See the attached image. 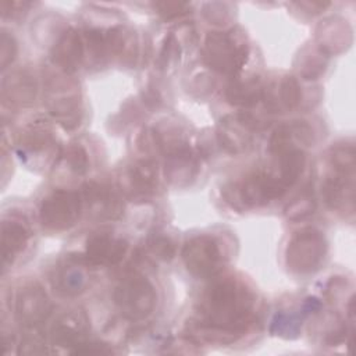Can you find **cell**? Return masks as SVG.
<instances>
[{"label":"cell","mask_w":356,"mask_h":356,"mask_svg":"<svg viewBox=\"0 0 356 356\" xmlns=\"http://www.w3.org/2000/svg\"><path fill=\"white\" fill-rule=\"evenodd\" d=\"M250 125L238 115L224 117L217 127V142L229 154H239L246 152L252 145Z\"/></svg>","instance_id":"4fadbf2b"},{"label":"cell","mask_w":356,"mask_h":356,"mask_svg":"<svg viewBox=\"0 0 356 356\" xmlns=\"http://www.w3.org/2000/svg\"><path fill=\"white\" fill-rule=\"evenodd\" d=\"M35 81L24 72L10 75L3 82V99L11 104H31L35 99Z\"/></svg>","instance_id":"2e32d148"},{"label":"cell","mask_w":356,"mask_h":356,"mask_svg":"<svg viewBox=\"0 0 356 356\" xmlns=\"http://www.w3.org/2000/svg\"><path fill=\"white\" fill-rule=\"evenodd\" d=\"M17 56V43L13 36H10L7 32H1L0 36V64L1 70H6L8 64L14 61Z\"/></svg>","instance_id":"f1b7e54d"},{"label":"cell","mask_w":356,"mask_h":356,"mask_svg":"<svg viewBox=\"0 0 356 356\" xmlns=\"http://www.w3.org/2000/svg\"><path fill=\"white\" fill-rule=\"evenodd\" d=\"M286 188L280 182L275 175L264 171L253 172L245 177L239 184H235L232 189H224V197L227 202L235 199L232 206L236 207V202L242 203L245 207L263 206L271 199L280 197Z\"/></svg>","instance_id":"5b68a950"},{"label":"cell","mask_w":356,"mask_h":356,"mask_svg":"<svg viewBox=\"0 0 356 356\" xmlns=\"http://www.w3.org/2000/svg\"><path fill=\"white\" fill-rule=\"evenodd\" d=\"M325 249V239L320 231L303 228L288 243L286 266L295 274H310L320 267Z\"/></svg>","instance_id":"277c9868"},{"label":"cell","mask_w":356,"mask_h":356,"mask_svg":"<svg viewBox=\"0 0 356 356\" xmlns=\"http://www.w3.org/2000/svg\"><path fill=\"white\" fill-rule=\"evenodd\" d=\"M331 164L335 172L352 175L355 171V147L353 145H337L331 149Z\"/></svg>","instance_id":"7402d4cb"},{"label":"cell","mask_w":356,"mask_h":356,"mask_svg":"<svg viewBox=\"0 0 356 356\" xmlns=\"http://www.w3.org/2000/svg\"><path fill=\"white\" fill-rule=\"evenodd\" d=\"M278 160H280V174L275 177L288 189L299 179L305 167L306 157L300 149H292L278 156Z\"/></svg>","instance_id":"d6986e66"},{"label":"cell","mask_w":356,"mask_h":356,"mask_svg":"<svg viewBox=\"0 0 356 356\" xmlns=\"http://www.w3.org/2000/svg\"><path fill=\"white\" fill-rule=\"evenodd\" d=\"M64 159H65V163L70 165V168L76 174L86 172L89 160H88L86 150L81 145H75V143L70 145L65 149Z\"/></svg>","instance_id":"4316f807"},{"label":"cell","mask_w":356,"mask_h":356,"mask_svg":"<svg viewBox=\"0 0 356 356\" xmlns=\"http://www.w3.org/2000/svg\"><path fill=\"white\" fill-rule=\"evenodd\" d=\"M203 60L216 72L228 76L236 75L249 56V46L242 33L231 29L210 32L203 43Z\"/></svg>","instance_id":"7a4b0ae2"},{"label":"cell","mask_w":356,"mask_h":356,"mask_svg":"<svg viewBox=\"0 0 356 356\" xmlns=\"http://www.w3.org/2000/svg\"><path fill=\"white\" fill-rule=\"evenodd\" d=\"M323 196L331 209H341L346 200L353 202V177L335 174L328 177L323 185Z\"/></svg>","instance_id":"e0dca14e"},{"label":"cell","mask_w":356,"mask_h":356,"mask_svg":"<svg viewBox=\"0 0 356 356\" xmlns=\"http://www.w3.org/2000/svg\"><path fill=\"white\" fill-rule=\"evenodd\" d=\"M81 197L88 210L99 218L117 220L124 213V202L121 196L107 185L88 182L82 186Z\"/></svg>","instance_id":"30bf717a"},{"label":"cell","mask_w":356,"mask_h":356,"mask_svg":"<svg viewBox=\"0 0 356 356\" xmlns=\"http://www.w3.org/2000/svg\"><path fill=\"white\" fill-rule=\"evenodd\" d=\"M157 186V167L152 160H140L129 165L120 177V188L132 202H146Z\"/></svg>","instance_id":"9c48e42d"},{"label":"cell","mask_w":356,"mask_h":356,"mask_svg":"<svg viewBox=\"0 0 356 356\" xmlns=\"http://www.w3.org/2000/svg\"><path fill=\"white\" fill-rule=\"evenodd\" d=\"M182 260L192 275L210 278L221 270L222 252L213 236L199 235L184 245Z\"/></svg>","instance_id":"52a82bcc"},{"label":"cell","mask_w":356,"mask_h":356,"mask_svg":"<svg viewBox=\"0 0 356 356\" xmlns=\"http://www.w3.org/2000/svg\"><path fill=\"white\" fill-rule=\"evenodd\" d=\"M29 239L28 228L17 220L1 224V266L6 268L25 249Z\"/></svg>","instance_id":"9a60e30c"},{"label":"cell","mask_w":356,"mask_h":356,"mask_svg":"<svg viewBox=\"0 0 356 356\" xmlns=\"http://www.w3.org/2000/svg\"><path fill=\"white\" fill-rule=\"evenodd\" d=\"M147 248L160 260H171L175 254V246L174 243L163 235H157L149 239Z\"/></svg>","instance_id":"83f0119b"},{"label":"cell","mask_w":356,"mask_h":356,"mask_svg":"<svg viewBox=\"0 0 356 356\" xmlns=\"http://www.w3.org/2000/svg\"><path fill=\"white\" fill-rule=\"evenodd\" d=\"M153 285L139 274H131L121 280L113 292V300L120 313L132 321L143 320L152 314L156 306Z\"/></svg>","instance_id":"3957f363"},{"label":"cell","mask_w":356,"mask_h":356,"mask_svg":"<svg viewBox=\"0 0 356 356\" xmlns=\"http://www.w3.org/2000/svg\"><path fill=\"white\" fill-rule=\"evenodd\" d=\"M113 349L103 342H86L83 341L81 345H78L72 353L75 355H108Z\"/></svg>","instance_id":"f546056e"},{"label":"cell","mask_w":356,"mask_h":356,"mask_svg":"<svg viewBox=\"0 0 356 356\" xmlns=\"http://www.w3.org/2000/svg\"><path fill=\"white\" fill-rule=\"evenodd\" d=\"M51 57L54 64L63 71H76L83 58V40L79 32L74 28L67 29L54 43Z\"/></svg>","instance_id":"5bb4252c"},{"label":"cell","mask_w":356,"mask_h":356,"mask_svg":"<svg viewBox=\"0 0 356 356\" xmlns=\"http://www.w3.org/2000/svg\"><path fill=\"white\" fill-rule=\"evenodd\" d=\"M316 209V202L309 191H303L298 197H295L292 202H289L284 210L285 217L298 221L302 220L310 214H313Z\"/></svg>","instance_id":"603a6c76"},{"label":"cell","mask_w":356,"mask_h":356,"mask_svg":"<svg viewBox=\"0 0 356 356\" xmlns=\"http://www.w3.org/2000/svg\"><path fill=\"white\" fill-rule=\"evenodd\" d=\"M293 132H292V127L291 125H281L278 127L271 138H270V143H268V152L278 157L292 149H298L292 145V139H293Z\"/></svg>","instance_id":"cb8c5ba5"},{"label":"cell","mask_w":356,"mask_h":356,"mask_svg":"<svg viewBox=\"0 0 356 356\" xmlns=\"http://www.w3.org/2000/svg\"><path fill=\"white\" fill-rule=\"evenodd\" d=\"M254 296L246 285L222 278L207 286L197 305L199 335L228 342L246 331L253 316Z\"/></svg>","instance_id":"6da1fadb"},{"label":"cell","mask_w":356,"mask_h":356,"mask_svg":"<svg viewBox=\"0 0 356 356\" xmlns=\"http://www.w3.org/2000/svg\"><path fill=\"white\" fill-rule=\"evenodd\" d=\"M188 7L186 3H177V1H164V3H156V8L159 10V14L165 18H174L178 15L185 14V8Z\"/></svg>","instance_id":"4dcf8cb0"},{"label":"cell","mask_w":356,"mask_h":356,"mask_svg":"<svg viewBox=\"0 0 356 356\" xmlns=\"http://www.w3.org/2000/svg\"><path fill=\"white\" fill-rule=\"evenodd\" d=\"M54 280V286H57V291H61L64 295H74L81 292L85 284L82 274L78 271H61Z\"/></svg>","instance_id":"484cf974"},{"label":"cell","mask_w":356,"mask_h":356,"mask_svg":"<svg viewBox=\"0 0 356 356\" xmlns=\"http://www.w3.org/2000/svg\"><path fill=\"white\" fill-rule=\"evenodd\" d=\"M89 331V318L82 310H70L61 314L51 327V342L71 352L85 341Z\"/></svg>","instance_id":"8fae6325"},{"label":"cell","mask_w":356,"mask_h":356,"mask_svg":"<svg viewBox=\"0 0 356 356\" xmlns=\"http://www.w3.org/2000/svg\"><path fill=\"white\" fill-rule=\"evenodd\" d=\"M51 143L53 136L50 131L39 125H31L19 135V146L31 154L49 149Z\"/></svg>","instance_id":"44dd1931"},{"label":"cell","mask_w":356,"mask_h":356,"mask_svg":"<svg viewBox=\"0 0 356 356\" xmlns=\"http://www.w3.org/2000/svg\"><path fill=\"white\" fill-rule=\"evenodd\" d=\"M263 95V86L259 79L234 81L225 88V99L232 106L250 107L256 104Z\"/></svg>","instance_id":"ac0fdd59"},{"label":"cell","mask_w":356,"mask_h":356,"mask_svg":"<svg viewBox=\"0 0 356 356\" xmlns=\"http://www.w3.org/2000/svg\"><path fill=\"white\" fill-rule=\"evenodd\" d=\"M127 249V241L108 234H96L86 241L82 260L90 266H114L122 260Z\"/></svg>","instance_id":"7c38bea8"},{"label":"cell","mask_w":356,"mask_h":356,"mask_svg":"<svg viewBox=\"0 0 356 356\" xmlns=\"http://www.w3.org/2000/svg\"><path fill=\"white\" fill-rule=\"evenodd\" d=\"M278 99V107H284L286 110H292L295 108L299 102H300V86L296 81L295 76H291V75H285L280 83H278V89H277V95L274 96H270L267 93L263 92L261 95V99H266V104L270 103L273 99Z\"/></svg>","instance_id":"ffe728a7"},{"label":"cell","mask_w":356,"mask_h":356,"mask_svg":"<svg viewBox=\"0 0 356 356\" xmlns=\"http://www.w3.org/2000/svg\"><path fill=\"white\" fill-rule=\"evenodd\" d=\"M46 352L44 337L39 327H28V332L22 337L18 353L19 355H40Z\"/></svg>","instance_id":"d4e9b609"},{"label":"cell","mask_w":356,"mask_h":356,"mask_svg":"<svg viewBox=\"0 0 356 356\" xmlns=\"http://www.w3.org/2000/svg\"><path fill=\"white\" fill-rule=\"evenodd\" d=\"M81 207L82 197L78 192L56 189L40 204V224L50 231H65L78 221Z\"/></svg>","instance_id":"8992f818"},{"label":"cell","mask_w":356,"mask_h":356,"mask_svg":"<svg viewBox=\"0 0 356 356\" xmlns=\"http://www.w3.org/2000/svg\"><path fill=\"white\" fill-rule=\"evenodd\" d=\"M14 310L17 320L26 328L39 327L49 317L51 303L44 289L39 284L31 282L19 288L15 296Z\"/></svg>","instance_id":"ba28073f"}]
</instances>
